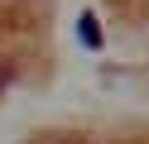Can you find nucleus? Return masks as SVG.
<instances>
[{
	"instance_id": "f257e3e1",
	"label": "nucleus",
	"mask_w": 149,
	"mask_h": 144,
	"mask_svg": "<svg viewBox=\"0 0 149 144\" xmlns=\"http://www.w3.org/2000/svg\"><path fill=\"white\" fill-rule=\"evenodd\" d=\"M77 38H82L87 48H101V29H96V19H91V15L77 19Z\"/></svg>"
},
{
	"instance_id": "f03ea898",
	"label": "nucleus",
	"mask_w": 149,
	"mask_h": 144,
	"mask_svg": "<svg viewBox=\"0 0 149 144\" xmlns=\"http://www.w3.org/2000/svg\"><path fill=\"white\" fill-rule=\"evenodd\" d=\"M10 82H15V67L5 63V58H0V91H5V86H10Z\"/></svg>"
}]
</instances>
